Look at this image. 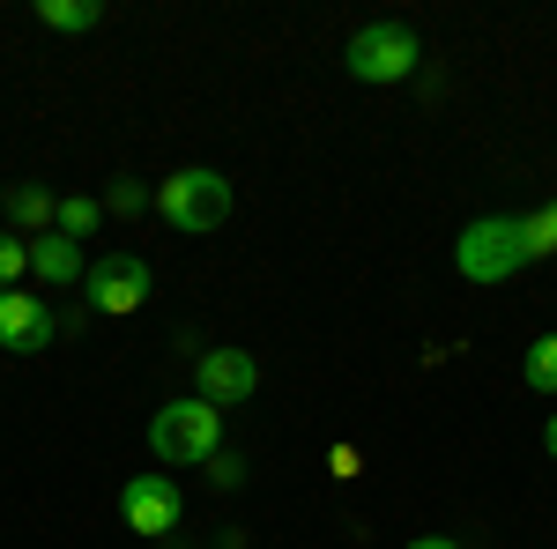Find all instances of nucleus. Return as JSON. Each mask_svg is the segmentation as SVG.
I'll list each match as a JSON object with an SVG mask.
<instances>
[{
  "label": "nucleus",
  "mask_w": 557,
  "mask_h": 549,
  "mask_svg": "<svg viewBox=\"0 0 557 549\" xmlns=\"http://www.w3.org/2000/svg\"><path fill=\"white\" fill-rule=\"evenodd\" d=\"M535 260V238H528V215H483L454 238V267L469 283H506Z\"/></svg>",
  "instance_id": "f257e3e1"
},
{
  "label": "nucleus",
  "mask_w": 557,
  "mask_h": 549,
  "mask_svg": "<svg viewBox=\"0 0 557 549\" xmlns=\"http://www.w3.org/2000/svg\"><path fill=\"white\" fill-rule=\"evenodd\" d=\"M149 453L164 467H209V453H223V416H215L201 394L194 401H172V409L149 416Z\"/></svg>",
  "instance_id": "f03ea898"
},
{
  "label": "nucleus",
  "mask_w": 557,
  "mask_h": 549,
  "mask_svg": "<svg viewBox=\"0 0 557 549\" xmlns=\"http://www.w3.org/2000/svg\"><path fill=\"white\" fill-rule=\"evenodd\" d=\"M157 215L172 223L178 238H201V230H215L223 215H231V178L223 171H172L164 186H157Z\"/></svg>",
  "instance_id": "7ed1b4c3"
},
{
  "label": "nucleus",
  "mask_w": 557,
  "mask_h": 549,
  "mask_svg": "<svg viewBox=\"0 0 557 549\" xmlns=\"http://www.w3.org/2000/svg\"><path fill=\"white\" fill-rule=\"evenodd\" d=\"M343 67L357 83H409V75L424 67V38H417L409 23H364V30L349 38Z\"/></svg>",
  "instance_id": "20e7f679"
},
{
  "label": "nucleus",
  "mask_w": 557,
  "mask_h": 549,
  "mask_svg": "<svg viewBox=\"0 0 557 549\" xmlns=\"http://www.w3.org/2000/svg\"><path fill=\"white\" fill-rule=\"evenodd\" d=\"M83 297H89V312H141V297H149V260L141 253H104V260H89V275H83Z\"/></svg>",
  "instance_id": "39448f33"
},
{
  "label": "nucleus",
  "mask_w": 557,
  "mask_h": 549,
  "mask_svg": "<svg viewBox=\"0 0 557 549\" xmlns=\"http://www.w3.org/2000/svg\"><path fill=\"white\" fill-rule=\"evenodd\" d=\"M120 520H127L134 535H172L178 520H186V498H178L172 475H134L127 490H120Z\"/></svg>",
  "instance_id": "423d86ee"
},
{
  "label": "nucleus",
  "mask_w": 557,
  "mask_h": 549,
  "mask_svg": "<svg viewBox=\"0 0 557 549\" xmlns=\"http://www.w3.org/2000/svg\"><path fill=\"white\" fill-rule=\"evenodd\" d=\"M194 379H201V401L209 409H238V401H253L260 364L246 349H209V357H194Z\"/></svg>",
  "instance_id": "0eeeda50"
},
{
  "label": "nucleus",
  "mask_w": 557,
  "mask_h": 549,
  "mask_svg": "<svg viewBox=\"0 0 557 549\" xmlns=\"http://www.w3.org/2000/svg\"><path fill=\"white\" fill-rule=\"evenodd\" d=\"M45 341H52V304L23 297V290H0V349L8 357H38Z\"/></svg>",
  "instance_id": "6e6552de"
},
{
  "label": "nucleus",
  "mask_w": 557,
  "mask_h": 549,
  "mask_svg": "<svg viewBox=\"0 0 557 549\" xmlns=\"http://www.w3.org/2000/svg\"><path fill=\"white\" fill-rule=\"evenodd\" d=\"M30 275H38V283H52V290L83 283V246H75V238H60V230L30 238Z\"/></svg>",
  "instance_id": "1a4fd4ad"
},
{
  "label": "nucleus",
  "mask_w": 557,
  "mask_h": 549,
  "mask_svg": "<svg viewBox=\"0 0 557 549\" xmlns=\"http://www.w3.org/2000/svg\"><path fill=\"white\" fill-rule=\"evenodd\" d=\"M8 215H15V230H45V223L60 215V201H52L45 186H8Z\"/></svg>",
  "instance_id": "9d476101"
},
{
  "label": "nucleus",
  "mask_w": 557,
  "mask_h": 549,
  "mask_svg": "<svg viewBox=\"0 0 557 549\" xmlns=\"http://www.w3.org/2000/svg\"><path fill=\"white\" fill-rule=\"evenodd\" d=\"M38 23L45 30H97L104 8H97V0H38Z\"/></svg>",
  "instance_id": "9b49d317"
},
{
  "label": "nucleus",
  "mask_w": 557,
  "mask_h": 549,
  "mask_svg": "<svg viewBox=\"0 0 557 549\" xmlns=\"http://www.w3.org/2000/svg\"><path fill=\"white\" fill-rule=\"evenodd\" d=\"M520 379L535 386V394H557V335H543L528 349V364H520Z\"/></svg>",
  "instance_id": "f8f14e48"
},
{
  "label": "nucleus",
  "mask_w": 557,
  "mask_h": 549,
  "mask_svg": "<svg viewBox=\"0 0 557 549\" xmlns=\"http://www.w3.org/2000/svg\"><path fill=\"white\" fill-rule=\"evenodd\" d=\"M97 215H104V209H97L89 194H83V201H60V215H52V230H60V238H89V230H97Z\"/></svg>",
  "instance_id": "ddd939ff"
},
{
  "label": "nucleus",
  "mask_w": 557,
  "mask_h": 549,
  "mask_svg": "<svg viewBox=\"0 0 557 549\" xmlns=\"http://www.w3.org/2000/svg\"><path fill=\"white\" fill-rule=\"evenodd\" d=\"M30 275V238H0V290H23Z\"/></svg>",
  "instance_id": "4468645a"
},
{
  "label": "nucleus",
  "mask_w": 557,
  "mask_h": 549,
  "mask_svg": "<svg viewBox=\"0 0 557 549\" xmlns=\"http://www.w3.org/2000/svg\"><path fill=\"white\" fill-rule=\"evenodd\" d=\"M201 475H209L215 490H238V483H246V461H238V453H209V467H201Z\"/></svg>",
  "instance_id": "2eb2a0df"
},
{
  "label": "nucleus",
  "mask_w": 557,
  "mask_h": 549,
  "mask_svg": "<svg viewBox=\"0 0 557 549\" xmlns=\"http://www.w3.org/2000/svg\"><path fill=\"white\" fill-rule=\"evenodd\" d=\"M528 238H535V260H543V253H557V201H550L543 215H528Z\"/></svg>",
  "instance_id": "dca6fc26"
},
{
  "label": "nucleus",
  "mask_w": 557,
  "mask_h": 549,
  "mask_svg": "<svg viewBox=\"0 0 557 549\" xmlns=\"http://www.w3.org/2000/svg\"><path fill=\"white\" fill-rule=\"evenodd\" d=\"M141 201H157V194H141L134 178H120V186H112V209H120V215H134V209H141Z\"/></svg>",
  "instance_id": "f3484780"
},
{
  "label": "nucleus",
  "mask_w": 557,
  "mask_h": 549,
  "mask_svg": "<svg viewBox=\"0 0 557 549\" xmlns=\"http://www.w3.org/2000/svg\"><path fill=\"white\" fill-rule=\"evenodd\" d=\"M409 549H461V542H454V535H417Z\"/></svg>",
  "instance_id": "a211bd4d"
},
{
  "label": "nucleus",
  "mask_w": 557,
  "mask_h": 549,
  "mask_svg": "<svg viewBox=\"0 0 557 549\" xmlns=\"http://www.w3.org/2000/svg\"><path fill=\"white\" fill-rule=\"evenodd\" d=\"M543 446H550V461H557V416H550V423H543Z\"/></svg>",
  "instance_id": "6ab92c4d"
}]
</instances>
